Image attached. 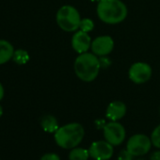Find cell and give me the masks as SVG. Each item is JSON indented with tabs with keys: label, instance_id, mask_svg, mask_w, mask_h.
I'll list each match as a JSON object with an SVG mask.
<instances>
[{
	"label": "cell",
	"instance_id": "1",
	"mask_svg": "<svg viewBox=\"0 0 160 160\" xmlns=\"http://www.w3.org/2000/svg\"><path fill=\"white\" fill-rule=\"evenodd\" d=\"M100 69V58L92 52L79 54L73 63V70L76 76L84 82H92L96 79Z\"/></svg>",
	"mask_w": 160,
	"mask_h": 160
},
{
	"label": "cell",
	"instance_id": "2",
	"mask_svg": "<svg viewBox=\"0 0 160 160\" xmlns=\"http://www.w3.org/2000/svg\"><path fill=\"white\" fill-rule=\"evenodd\" d=\"M96 12L99 19L105 24L117 25L124 21L128 11L122 0H100Z\"/></svg>",
	"mask_w": 160,
	"mask_h": 160
},
{
	"label": "cell",
	"instance_id": "3",
	"mask_svg": "<svg viewBox=\"0 0 160 160\" xmlns=\"http://www.w3.org/2000/svg\"><path fill=\"white\" fill-rule=\"evenodd\" d=\"M85 136V129L78 122L67 123L59 127L55 133V141L62 149L71 150L78 146Z\"/></svg>",
	"mask_w": 160,
	"mask_h": 160
},
{
	"label": "cell",
	"instance_id": "4",
	"mask_svg": "<svg viewBox=\"0 0 160 160\" xmlns=\"http://www.w3.org/2000/svg\"><path fill=\"white\" fill-rule=\"evenodd\" d=\"M56 20L58 26L65 32L77 31L81 23L79 12L71 5H65L59 8L56 15Z\"/></svg>",
	"mask_w": 160,
	"mask_h": 160
},
{
	"label": "cell",
	"instance_id": "5",
	"mask_svg": "<svg viewBox=\"0 0 160 160\" xmlns=\"http://www.w3.org/2000/svg\"><path fill=\"white\" fill-rule=\"evenodd\" d=\"M152 147L151 138L143 134H136L132 136L126 144V150L134 156L146 154Z\"/></svg>",
	"mask_w": 160,
	"mask_h": 160
},
{
	"label": "cell",
	"instance_id": "6",
	"mask_svg": "<svg viewBox=\"0 0 160 160\" xmlns=\"http://www.w3.org/2000/svg\"><path fill=\"white\" fill-rule=\"evenodd\" d=\"M104 138L105 140L109 142L113 146H118L123 142L125 139V129L123 125H122L118 122L110 121L103 127Z\"/></svg>",
	"mask_w": 160,
	"mask_h": 160
},
{
	"label": "cell",
	"instance_id": "7",
	"mask_svg": "<svg viewBox=\"0 0 160 160\" xmlns=\"http://www.w3.org/2000/svg\"><path fill=\"white\" fill-rule=\"evenodd\" d=\"M152 67L146 62H136L131 65L128 71L129 79L135 84H144L151 79Z\"/></svg>",
	"mask_w": 160,
	"mask_h": 160
},
{
	"label": "cell",
	"instance_id": "8",
	"mask_svg": "<svg viewBox=\"0 0 160 160\" xmlns=\"http://www.w3.org/2000/svg\"><path fill=\"white\" fill-rule=\"evenodd\" d=\"M114 146L107 140H97L89 148L90 156L94 160H108L114 153Z\"/></svg>",
	"mask_w": 160,
	"mask_h": 160
},
{
	"label": "cell",
	"instance_id": "9",
	"mask_svg": "<svg viewBox=\"0 0 160 160\" xmlns=\"http://www.w3.org/2000/svg\"><path fill=\"white\" fill-rule=\"evenodd\" d=\"M92 52L97 57H107L114 49V41L108 35H102L92 42Z\"/></svg>",
	"mask_w": 160,
	"mask_h": 160
},
{
	"label": "cell",
	"instance_id": "10",
	"mask_svg": "<svg viewBox=\"0 0 160 160\" xmlns=\"http://www.w3.org/2000/svg\"><path fill=\"white\" fill-rule=\"evenodd\" d=\"M92 46V39L88 32L78 29L74 32L72 38V49L78 53L82 54L88 52V50Z\"/></svg>",
	"mask_w": 160,
	"mask_h": 160
},
{
	"label": "cell",
	"instance_id": "11",
	"mask_svg": "<svg viewBox=\"0 0 160 160\" xmlns=\"http://www.w3.org/2000/svg\"><path fill=\"white\" fill-rule=\"evenodd\" d=\"M126 114V106L122 101H113L111 102L106 111V116L109 121L118 122L122 119Z\"/></svg>",
	"mask_w": 160,
	"mask_h": 160
},
{
	"label": "cell",
	"instance_id": "12",
	"mask_svg": "<svg viewBox=\"0 0 160 160\" xmlns=\"http://www.w3.org/2000/svg\"><path fill=\"white\" fill-rule=\"evenodd\" d=\"M14 55L12 44L5 40H0V65L10 61Z\"/></svg>",
	"mask_w": 160,
	"mask_h": 160
},
{
	"label": "cell",
	"instance_id": "13",
	"mask_svg": "<svg viewBox=\"0 0 160 160\" xmlns=\"http://www.w3.org/2000/svg\"><path fill=\"white\" fill-rule=\"evenodd\" d=\"M41 125L42 127V129L47 132V133H56V131L59 128L58 126V120L56 119V117H54L53 115H44L42 118L41 121Z\"/></svg>",
	"mask_w": 160,
	"mask_h": 160
},
{
	"label": "cell",
	"instance_id": "14",
	"mask_svg": "<svg viewBox=\"0 0 160 160\" xmlns=\"http://www.w3.org/2000/svg\"><path fill=\"white\" fill-rule=\"evenodd\" d=\"M90 156L89 149L84 148H72L69 152V160H88Z\"/></svg>",
	"mask_w": 160,
	"mask_h": 160
},
{
	"label": "cell",
	"instance_id": "15",
	"mask_svg": "<svg viewBox=\"0 0 160 160\" xmlns=\"http://www.w3.org/2000/svg\"><path fill=\"white\" fill-rule=\"evenodd\" d=\"M12 58L16 64L24 65L29 60V55H28V51H26L24 49H18V50L14 51V55H13Z\"/></svg>",
	"mask_w": 160,
	"mask_h": 160
},
{
	"label": "cell",
	"instance_id": "16",
	"mask_svg": "<svg viewBox=\"0 0 160 160\" xmlns=\"http://www.w3.org/2000/svg\"><path fill=\"white\" fill-rule=\"evenodd\" d=\"M94 28V23L92 19L90 18H84L81 19V23H80V27L79 29L85 31V32H91L92 29Z\"/></svg>",
	"mask_w": 160,
	"mask_h": 160
},
{
	"label": "cell",
	"instance_id": "17",
	"mask_svg": "<svg viewBox=\"0 0 160 160\" xmlns=\"http://www.w3.org/2000/svg\"><path fill=\"white\" fill-rule=\"evenodd\" d=\"M151 141L152 144L155 147L160 149V124L158 126H156L153 131L152 132L151 135Z\"/></svg>",
	"mask_w": 160,
	"mask_h": 160
},
{
	"label": "cell",
	"instance_id": "18",
	"mask_svg": "<svg viewBox=\"0 0 160 160\" xmlns=\"http://www.w3.org/2000/svg\"><path fill=\"white\" fill-rule=\"evenodd\" d=\"M133 156L126 149L122 150L118 155V160H133Z\"/></svg>",
	"mask_w": 160,
	"mask_h": 160
},
{
	"label": "cell",
	"instance_id": "19",
	"mask_svg": "<svg viewBox=\"0 0 160 160\" xmlns=\"http://www.w3.org/2000/svg\"><path fill=\"white\" fill-rule=\"evenodd\" d=\"M40 160H60V157L57 154V153H54V152H48V153H45L43 154Z\"/></svg>",
	"mask_w": 160,
	"mask_h": 160
},
{
	"label": "cell",
	"instance_id": "20",
	"mask_svg": "<svg viewBox=\"0 0 160 160\" xmlns=\"http://www.w3.org/2000/svg\"><path fill=\"white\" fill-rule=\"evenodd\" d=\"M151 160H160V150L159 151H156V152H153L150 157Z\"/></svg>",
	"mask_w": 160,
	"mask_h": 160
},
{
	"label": "cell",
	"instance_id": "21",
	"mask_svg": "<svg viewBox=\"0 0 160 160\" xmlns=\"http://www.w3.org/2000/svg\"><path fill=\"white\" fill-rule=\"evenodd\" d=\"M4 88H3V86H2V84L0 83V101H1L2 99H3V97H4Z\"/></svg>",
	"mask_w": 160,
	"mask_h": 160
},
{
	"label": "cell",
	"instance_id": "22",
	"mask_svg": "<svg viewBox=\"0 0 160 160\" xmlns=\"http://www.w3.org/2000/svg\"><path fill=\"white\" fill-rule=\"evenodd\" d=\"M3 115V108L1 107V105H0V117H1Z\"/></svg>",
	"mask_w": 160,
	"mask_h": 160
},
{
	"label": "cell",
	"instance_id": "23",
	"mask_svg": "<svg viewBox=\"0 0 160 160\" xmlns=\"http://www.w3.org/2000/svg\"><path fill=\"white\" fill-rule=\"evenodd\" d=\"M90 1H92V2H95V1H98V2H99V1H100V0H90Z\"/></svg>",
	"mask_w": 160,
	"mask_h": 160
},
{
	"label": "cell",
	"instance_id": "24",
	"mask_svg": "<svg viewBox=\"0 0 160 160\" xmlns=\"http://www.w3.org/2000/svg\"><path fill=\"white\" fill-rule=\"evenodd\" d=\"M159 114H160V108H159Z\"/></svg>",
	"mask_w": 160,
	"mask_h": 160
}]
</instances>
